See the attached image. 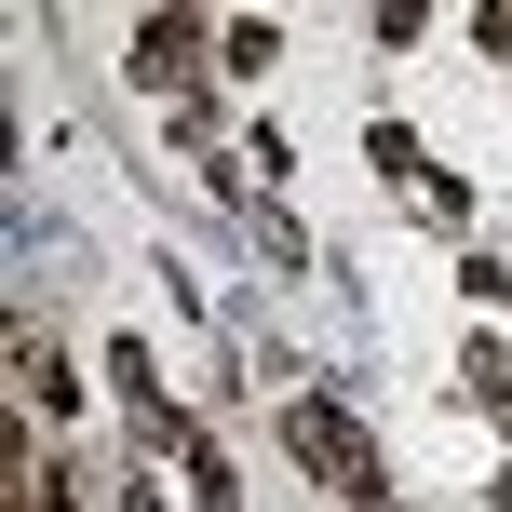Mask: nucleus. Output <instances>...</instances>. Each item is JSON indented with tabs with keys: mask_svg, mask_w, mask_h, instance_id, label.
<instances>
[{
	"mask_svg": "<svg viewBox=\"0 0 512 512\" xmlns=\"http://www.w3.org/2000/svg\"><path fill=\"white\" fill-rule=\"evenodd\" d=\"M297 459L324 472V486H378V472H364V445H351V418H337V405H297Z\"/></svg>",
	"mask_w": 512,
	"mask_h": 512,
	"instance_id": "f257e3e1",
	"label": "nucleus"
}]
</instances>
